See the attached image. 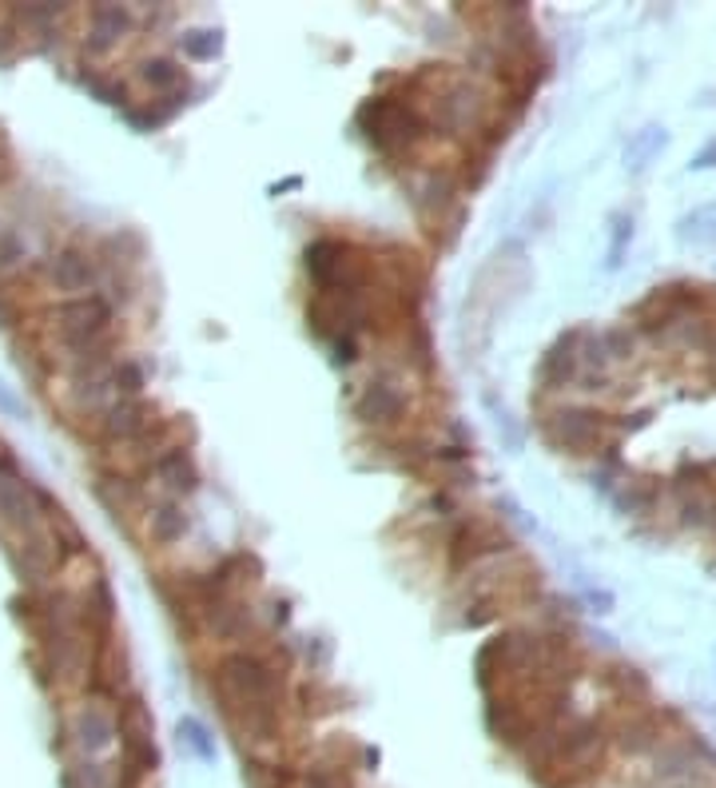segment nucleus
<instances>
[{"instance_id":"nucleus-20","label":"nucleus","mask_w":716,"mask_h":788,"mask_svg":"<svg viewBox=\"0 0 716 788\" xmlns=\"http://www.w3.org/2000/svg\"><path fill=\"white\" fill-rule=\"evenodd\" d=\"M187 526H192V518H187L184 502H180V498H163V502H156V506L148 510V538L156 545L184 542Z\"/></svg>"},{"instance_id":"nucleus-9","label":"nucleus","mask_w":716,"mask_h":788,"mask_svg":"<svg viewBox=\"0 0 716 788\" xmlns=\"http://www.w3.org/2000/svg\"><path fill=\"white\" fill-rule=\"evenodd\" d=\"M601 427H605V415H593V410H581V406H566V410H554V415H550L545 439L566 446V451L573 454H597Z\"/></svg>"},{"instance_id":"nucleus-36","label":"nucleus","mask_w":716,"mask_h":788,"mask_svg":"<svg viewBox=\"0 0 716 788\" xmlns=\"http://www.w3.org/2000/svg\"><path fill=\"white\" fill-rule=\"evenodd\" d=\"M641 788H689V785H677V780H649V785Z\"/></svg>"},{"instance_id":"nucleus-27","label":"nucleus","mask_w":716,"mask_h":788,"mask_svg":"<svg viewBox=\"0 0 716 788\" xmlns=\"http://www.w3.org/2000/svg\"><path fill=\"white\" fill-rule=\"evenodd\" d=\"M108 379H112V391H116V398H144V367L132 359L116 362L112 371H108Z\"/></svg>"},{"instance_id":"nucleus-24","label":"nucleus","mask_w":716,"mask_h":788,"mask_svg":"<svg viewBox=\"0 0 716 788\" xmlns=\"http://www.w3.org/2000/svg\"><path fill=\"white\" fill-rule=\"evenodd\" d=\"M96 494H100V502H104L116 518L132 510V506H139V482H132L127 475H100Z\"/></svg>"},{"instance_id":"nucleus-14","label":"nucleus","mask_w":716,"mask_h":788,"mask_svg":"<svg viewBox=\"0 0 716 788\" xmlns=\"http://www.w3.org/2000/svg\"><path fill=\"white\" fill-rule=\"evenodd\" d=\"M136 16L124 4H92L88 9V52H108L132 33Z\"/></svg>"},{"instance_id":"nucleus-6","label":"nucleus","mask_w":716,"mask_h":788,"mask_svg":"<svg viewBox=\"0 0 716 788\" xmlns=\"http://www.w3.org/2000/svg\"><path fill=\"white\" fill-rule=\"evenodd\" d=\"M116 729H120V744H124L127 765H136L144 777L156 773V765H160V753H156V721H151L148 701L139 693L120 697Z\"/></svg>"},{"instance_id":"nucleus-29","label":"nucleus","mask_w":716,"mask_h":788,"mask_svg":"<svg viewBox=\"0 0 716 788\" xmlns=\"http://www.w3.org/2000/svg\"><path fill=\"white\" fill-rule=\"evenodd\" d=\"M24 259V239L12 227H0V271H9Z\"/></svg>"},{"instance_id":"nucleus-2","label":"nucleus","mask_w":716,"mask_h":788,"mask_svg":"<svg viewBox=\"0 0 716 788\" xmlns=\"http://www.w3.org/2000/svg\"><path fill=\"white\" fill-rule=\"evenodd\" d=\"M358 128L391 160L394 156H410L430 136V124L422 120V112L403 96H370L367 104L358 108Z\"/></svg>"},{"instance_id":"nucleus-32","label":"nucleus","mask_w":716,"mask_h":788,"mask_svg":"<svg viewBox=\"0 0 716 788\" xmlns=\"http://www.w3.org/2000/svg\"><path fill=\"white\" fill-rule=\"evenodd\" d=\"M331 350H335L338 367H350V362L358 359V343H355V338H338V343H331Z\"/></svg>"},{"instance_id":"nucleus-13","label":"nucleus","mask_w":716,"mask_h":788,"mask_svg":"<svg viewBox=\"0 0 716 788\" xmlns=\"http://www.w3.org/2000/svg\"><path fill=\"white\" fill-rule=\"evenodd\" d=\"M581 338H585V331H569V335H561L554 347L545 350L542 367H538V379H542L545 391H561V386H569L581 374Z\"/></svg>"},{"instance_id":"nucleus-5","label":"nucleus","mask_w":716,"mask_h":788,"mask_svg":"<svg viewBox=\"0 0 716 788\" xmlns=\"http://www.w3.org/2000/svg\"><path fill=\"white\" fill-rule=\"evenodd\" d=\"M307 327H311L323 343L355 338V331L370 327L367 295H331V291H314V299H307Z\"/></svg>"},{"instance_id":"nucleus-8","label":"nucleus","mask_w":716,"mask_h":788,"mask_svg":"<svg viewBox=\"0 0 716 788\" xmlns=\"http://www.w3.org/2000/svg\"><path fill=\"white\" fill-rule=\"evenodd\" d=\"M350 415L370 430H394L406 418V394L386 379H370L350 403Z\"/></svg>"},{"instance_id":"nucleus-21","label":"nucleus","mask_w":716,"mask_h":788,"mask_svg":"<svg viewBox=\"0 0 716 788\" xmlns=\"http://www.w3.org/2000/svg\"><path fill=\"white\" fill-rule=\"evenodd\" d=\"M295 697H299V713L303 717H331V713H338V709H347L343 701H347V693L343 689H335V685H326L323 677H311V681H303L299 689H295Z\"/></svg>"},{"instance_id":"nucleus-12","label":"nucleus","mask_w":716,"mask_h":788,"mask_svg":"<svg viewBox=\"0 0 716 788\" xmlns=\"http://www.w3.org/2000/svg\"><path fill=\"white\" fill-rule=\"evenodd\" d=\"M0 522L21 533L40 530V502H36L33 487L16 475H0Z\"/></svg>"},{"instance_id":"nucleus-3","label":"nucleus","mask_w":716,"mask_h":788,"mask_svg":"<svg viewBox=\"0 0 716 788\" xmlns=\"http://www.w3.org/2000/svg\"><path fill=\"white\" fill-rule=\"evenodd\" d=\"M303 267L319 291H331V295H367L370 287V259L367 251H358L347 239H335V235H323L314 239L307 251H303Z\"/></svg>"},{"instance_id":"nucleus-31","label":"nucleus","mask_w":716,"mask_h":788,"mask_svg":"<svg viewBox=\"0 0 716 788\" xmlns=\"http://www.w3.org/2000/svg\"><path fill=\"white\" fill-rule=\"evenodd\" d=\"M12 175H16V163H12V151H9V136L0 128V187L9 184Z\"/></svg>"},{"instance_id":"nucleus-16","label":"nucleus","mask_w":716,"mask_h":788,"mask_svg":"<svg viewBox=\"0 0 716 788\" xmlns=\"http://www.w3.org/2000/svg\"><path fill=\"white\" fill-rule=\"evenodd\" d=\"M199 621L220 641H247L255 633V610L251 602H243V598H227V602L211 605Z\"/></svg>"},{"instance_id":"nucleus-26","label":"nucleus","mask_w":716,"mask_h":788,"mask_svg":"<svg viewBox=\"0 0 716 788\" xmlns=\"http://www.w3.org/2000/svg\"><path fill=\"white\" fill-rule=\"evenodd\" d=\"M180 48H184V57L192 60H215L223 48V36L220 28H192V33L180 36Z\"/></svg>"},{"instance_id":"nucleus-34","label":"nucleus","mask_w":716,"mask_h":788,"mask_svg":"<svg viewBox=\"0 0 716 788\" xmlns=\"http://www.w3.org/2000/svg\"><path fill=\"white\" fill-rule=\"evenodd\" d=\"M16 319H21V311H16V303H12L9 295L0 291V327H12V323H16Z\"/></svg>"},{"instance_id":"nucleus-28","label":"nucleus","mask_w":716,"mask_h":788,"mask_svg":"<svg viewBox=\"0 0 716 788\" xmlns=\"http://www.w3.org/2000/svg\"><path fill=\"white\" fill-rule=\"evenodd\" d=\"M180 741H184L187 749H192V753L199 756V761H211V756H215V741H211L208 729H203V725H199L196 717H184V721H180Z\"/></svg>"},{"instance_id":"nucleus-23","label":"nucleus","mask_w":716,"mask_h":788,"mask_svg":"<svg viewBox=\"0 0 716 788\" xmlns=\"http://www.w3.org/2000/svg\"><path fill=\"white\" fill-rule=\"evenodd\" d=\"M299 773L303 768L279 765L271 756H247L243 780H247V788H299Z\"/></svg>"},{"instance_id":"nucleus-18","label":"nucleus","mask_w":716,"mask_h":788,"mask_svg":"<svg viewBox=\"0 0 716 788\" xmlns=\"http://www.w3.org/2000/svg\"><path fill=\"white\" fill-rule=\"evenodd\" d=\"M72 732H76V744H81L84 753H104L108 744L120 737L116 717L104 713L100 705H84L76 713V721H72Z\"/></svg>"},{"instance_id":"nucleus-11","label":"nucleus","mask_w":716,"mask_h":788,"mask_svg":"<svg viewBox=\"0 0 716 788\" xmlns=\"http://www.w3.org/2000/svg\"><path fill=\"white\" fill-rule=\"evenodd\" d=\"M151 422H156V406H151L148 398H116V403L100 415V439L132 446Z\"/></svg>"},{"instance_id":"nucleus-17","label":"nucleus","mask_w":716,"mask_h":788,"mask_svg":"<svg viewBox=\"0 0 716 788\" xmlns=\"http://www.w3.org/2000/svg\"><path fill=\"white\" fill-rule=\"evenodd\" d=\"M151 475L160 478L163 490H168L172 498H187V494H196L199 490V470H196V463H192L187 446H175V451L160 454V458L151 463Z\"/></svg>"},{"instance_id":"nucleus-10","label":"nucleus","mask_w":716,"mask_h":788,"mask_svg":"<svg viewBox=\"0 0 716 788\" xmlns=\"http://www.w3.org/2000/svg\"><path fill=\"white\" fill-rule=\"evenodd\" d=\"M48 279H52L57 291H64V299L96 295L92 287L100 283V263L88 251H81V247H64V251L48 259Z\"/></svg>"},{"instance_id":"nucleus-15","label":"nucleus","mask_w":716,"mask_h":788,"mask_svg":"<svg viewBox=\"0 0 716 788\" xmlns=\"http://www.w3.org/2000/svg\"><path fill=\"white\" fill-rule=\"evenodd\" d=\"M617 749L629 756H645L665 749V729H661V713H633L629 721H621L613 729Z\"/></svg>"},{"instance_id":"nucleus-1","label":"nucleus","mask_w":716,"mask_h":788,"mask_svg":"<svg viewBox=\"0 0 716 788\" xmlns=\"http://www.w3.org/2000/svg\"><path fill=\"white\" fill-rule=\"evenodd\" d=\"M287 669L291 661L259 650L223 653L211 669V693L235 737L247 744V756H267L287 737Z\"/></svg>"},{"instance_id":"nucleus-30","label":"nucleus","mask_w":716,"mask_h":788,"mask_svg":"<svg viewBox=\"0 0 716 788\" xmlns=\"http://www.w3.org/2000/svg\"><path fill=\"white\" fill-rule=\"evenodd\" d=\"M88 88H92L104 104H124L127 108V88L124 81H104V76H88Z\"/></svg>"},{"instance_id":"nucleus-19","label":"nucleus","mask_w":716,"mask_h":788,"mask_svg":"<svg viewBox=\"0 0 716 788\" xmlns=\"http://www.w3.org/2000/svg\"><path fill=\"white\" fill-rule=\"evenodd\" d=\"M57 545H52V538H45L40 530L24 533L21 550L12 554V562H16V569H21L24 581H40L45 574H52V566H57Z\"/></svg>"},{"instance_id":"nucleus-4","label":"nucleus","mask_w":716,"mask_h":788,"mask_svg":"<svg viewBox=\"0 0 716 788\" xmlns=\"http://www.w3.org/2000/svg\"><path fill=\"white\" fill-rule=\"evenodd\" d=\"M52 327H57L64 350L92 347L100 338L112 335V303L104 295H81V299H60L48 311Z\"/></svg>"},{"instance_id":"nucleus-22","label":"nucleus","mask_w":716,"mask_h":788,"mask_svg":"<svg viewBox=\"0 0 716 788\" xmlns=\"http://www.w3.org/2000/svg\"><path fill=\"white\" fill-rule=\"evenodd\" d=\"M139 81L148 84L151 93L172 96V93H180V88H187V72H184V64L172 57H148V60H139Z\"/></svg>"},{"instance_id":"nucleus-33","label":"nucleus","mask_w":716,"mask_h":788,"mask_svg":"<svg viewBox=\"0 0 716 788\" xmlns=\"http://www.w3.org/2000/svg\"><path fill=\"white\" fill-rule=\"evenodd\" d=\"M0 410H4V415H12V418H24V406H21V398H16V394H12L4 383H0Z\"/></svg>"},{"instance_id":"nucleus-25","label":"nucleus","mask_w":716,"mask_h":788,"mask_svg":"<svg viewBox=\"0 0 716 788\" xmlns=\"http://www.w3.org/2000/svg\"><path fill=\"white\" fill-rule=\"evenodd\" d=\"M605 681L613 685V693L621 697V701H641V697H649V681L641 677V669H629V665H613L609 673H605Z\"/></svg>"},{"instance_id":"nucleus-7","label":"nucleus","mask_w":716,"mask_h":788,"mask_svg":"<svg viewBox=\"0 0 716 788\" xmlns=\"http://www.w3.org/2000/svg\"><path fill=\"white\" fill-rule=\"evenodd\" d=\"M514 550L509 538L497 530L494 522H485V518H470L462 522L458 530L450 533V574H466V569H474L478 562L494 554H506Z\"/></svg>"},{"instance_id":"nucleus-35","label":"nucleus","mask_w":716,"mask_h":788,"mask_svg":"<svg viewBox=\"0 0 716 788\" xmlns=\"http://www.w3.org/2000/svg\"><path fill=\"white\" fill-rule=\"evenodd\" d=\"M713 160H716V139H713V144H708V148L705 151H701V156H696V168H713Z\"/></svg>"}]
</instances>
